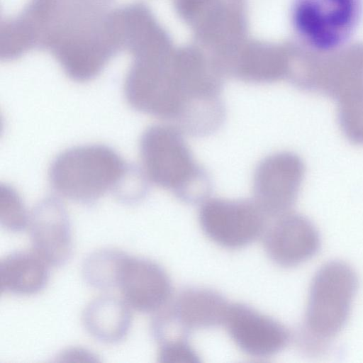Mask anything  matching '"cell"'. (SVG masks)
Wrapping results in <instances>:
<instances>
[{
    "label": "cell",
    "instance_id": "1",
    "mask_svg": "<svg viewBox=\"0 0 363 363\" xmlns=\"http://www.w3.org/2000/svg\"><path fill=\"white\" fill-rule=\"evenodd\" d=\"M184 135L173 124L148 127L139 144L143 170L150 182L181 201L201 203L209 198L212 181L195 160Z\"/></svg>",
    "mask_w": 363,
    "mask_h": 363
},
{
    "label": "cell",
    "instance_id": "2",
    "mask_svg": "<svg viewBox=\"0 0 363 363\" xmlns=\"http://www.w3.org/2000/svg\"><path fill=\"white\" fill-rule=\"evenodd\" d=\"M130 165L104 145L73 147L60 153L49 169L52 188L62 196L91 204L108 191L114 194Z\"/></svg>",
    "mask_w": 363,
    "mask_h": 363
},
{
    "label": "cell",
    "instance_id": "3",
    "mask_svg": "<svg viewBox=\"0 0 363 363\" xmlns=\"http://www.w3.org/2000/svg\"><path fill=\"white\" fill-rule=\"evenodd\" d=\"M162 51L152 48L132 55L124 94L135 111L175 124L187 101L186 84L176 62Z\"/></svg>",
    "mask_w": 363,
    "mask_h": 363
},
{
    "label": "cell",
    "instance_id": "4",
    "mask_svg": "<svg viewBox=\"0 0 363 363\" xmlns=\"http://www.w3.org/2000/svg\"><path fill=\"white\" fill-rule=\"evenodd\" d=\"M358 286L356 272L345 262L330 261L318 269L310 286L305 317L309 344H324L343 329Z\"/></svg>",
    "mask_w": 363,
    "mask_h": 363
},
{
    "label": "cell",
    "instance_id": "5",
    "mask_svg": "<svg viewBox=\"0 0 363 363\" xmlns=\"http://www.w3.org/2000/svg\"><path fill=\"white\" fill-rule=\"evenodd\" d=\"M363 0H294L292 23L312 51L330 53L345 46L358 28Z\"/></svg>",
    "mask_w": 363,
    "mask_h": 363
},
{
    "label": "cell",
    "instance_id": "6",
    "mask_svg": "<svg viewBox=\"0 0 363 363\" xmlns=\"http://www.w3.org/2000/svg\"><path fill=\"white\" fill-rule=\"evenodd\" d=\"M267 218L253 199L208 198L199 211L204 234L228 249L243 247L257 240L267 225Z\"/></svg>",
    "mask_w": 363,
    "mask_h": 363
},
{
    "label": "cell",
    "instance_id": "7",
    "mask_svg": "<svg viewBox=\"0 0 363 363\" xmlns=\"http://www.w3.org/2000/svg\"><path fill=\"white\" fill-rule=\"evenodd\" d=\"M305 175L302 159L290 151L262 158L252 177L253 200L267 217L276 218L295 204Z\"/></svg>",
    "mask_w": 363,
    "mask_h": 363
},
{
    "label": "cell",
    "instance_id": "8",
    "mask_svg": "<svg viewBox=\"0 0 363 363\" xmlns=\"http://www.w3.org/2000/svg\"><path fill=\"white\" fill-rule=\"evenodd\" d=\"M223 325L237 347L251 357L276 354L290 340L284 325L244 303H230Z\"/></svg>",
    "mask_w": 363,
    "mask_h": 363
},
{
    "label": "cell",
    "instance_id": "9",
    "mask_svg": "<svg viewBox=\"0 0 363 363\" xmlns=\"http://www.w3.org/2000/svg\"><path fill=\"white\" fill-rule=\"evenodd\" d=\"M263 244L269 259L283 267L298 266L316 255L320 236L314 224L306 217L286 213L267 225Z\"/></svg>",
    "mask_w": 363,
    "mask_h": 363
},
{
    "label": "cell",
    "instance_id": "10",
    "mask_svg": "<svg viewBox=\"0 0 363 363\" xmlns=\"http://www.w3.org/2000/svg\"><path fill=\"white\" fill-rule=\"evenodd\" d=\"M118 288L128 306L141 313H157L169 302L172 285L166 271L144 257H125Z\"/></svg>",
    "mask_w": 363,
    "mask_h": 363
},
{
    "label": "cell",
    "instance_id": "11",
    "mask_svg": "<svg viewBox=\"0 0 363 363\" xmlns=\"http://www.w3.org/2000/svg\"><path fill=\"white\" fill-rule=\"evenodd\" d=\"M29 230L34 252L48 265H65L72 255L70 220L62 202L47 197L38 202L29 216Z\"/></svg>",
    "mask_w": 363,
    "mask_h": 363
},
{
    "label": "cell",
    "instance_id": "12",
    "mask_svg": "<svg viewBox=\"0 0 363 363\" xmlns=\"http://www.w3.org/2000/svg\"><path fill=\"white\" fill-rule=\"evenodd\" d=\"M229 306L225 297L214 290L189 287L162 311L179 330L189 335L193 330L223 325Z\"/></svg>",
    "mask_w": 363,
    "mask_h": 363
},
{
    "label": "cell",
    "instance_id": "13",
    "mask_svg": "<svg viewBox=\"0 0 363 363\" xmlns=\"http://www.w3.org/2000/svg\"><path fill=\"white\" fill-rule=\"evenodd\" d=\"M82 320L87 333L95 340L113 345L121 342L128 335L132 314L123 300L102 296L86 306Z\"/></svg>",
    "mask_w": 363,
    "mask_h": 363
},
{
    "label": "cell",
    "instance_id": "14",
    "mask_svg": "<svg viewBox=\"0 0 363 363\" xmlns=\"http://www.w3.org/2000/svg\"><path fill=\"white\" fill-rule=\"evenodd\" d=\"M48 264L35 252L15 251L0 262L2 293L29 296L40 292L50 277Z\"/></svg>",
    "mask_w": 363,
    "mask_h": 363
},
{
    "label": "cell",
    "instance_id": "15",
    "mask_svg": "<svg viewBox=\"0 0 363 363\" xmlns=\"http://www.w3.org/2000/svg\"><path fill=\"white\" fill-rule=\"evenodd\" d=\"M127 255L123 251L111 248L91 252L85 258L82 267L84 281L99 290L118 287L121 269Z\"/></svg>",
    "mask_w": 363,
    "mask_h": 363
},
{
    "label": "cell",
    "instance_id": "16",
    "mask_svg": "<svg viewBox=\"0 0 363 363\" xmlns=\"http://www.w3.org/2000/svg\"><path fill=\"white\" fill-rule=\"evenodd\" d=\"M337 102V117L342 133L351 142L363 145V89Z\"/></svg>",
    "mask_w": 363,
    "mask_h": 363
},
{
    "label": "cell",
    "instance_id": "17",
    "mask_svg": "<svg viewBox=\"0 0 363 363\" xmlns=\"http://www.w3.org/2000/svg\"><path fill=\"white\" fill-rule=\"evenodd\" d=\"M0 222L3 228L13 233L24 230L29 223L21 198L8 185L1 186Z\"/></svg>",
    "mask_w": 363,
    "mask_h": 363
},
{
    "label": "cell",
    "instance_id": "18",
    "mask_svg": "<svg viewBox=\"0 0 363 363\" xmlns=\"http://www.w3.org/2000/svg\"><path fill=\"white\" fill-rule=\"evenodd\" d=\"M158 360L163 363H199L200 357L186 338L159 344Z\"/></svg>",
    "mask_w": 363,
    "mask_h": 363
},
{
    "label": "cell",
    "instance_id": "19",
    "mask_svg": "<svg viewBox=\"0 0 363 363\" xmlns=\"http://www.w3.org/2000/svg\"><path fill=\"white\" fill-rule=\"evenodd\" d=\"M33 1H38L40 3H43V4H52V3L57 1V0H33Z\"/></svg>",
    "mask_w": 363,
    "mask_h": 363
},
{
    "label": "cell",
    "instance_id": "20",
    "mask_svg": "<svg viewBox=\"0 0 363 363\" xmlns=\"http://www.w3.org/2000/svg\"><path fill=\"white\" fill-rule=\"evenodd\" d=\"M154 47H161V45H157V46H154ZM154 47H152V48H154ZM150 48H148V49H150ZM145 50H147V49H145ZM141 51H143V50H141ZM136 53H137V52H136ZM133 55H134V54H133Z\"/></svg>",
    "mask_w": 363,
    "mask_h": 363
}]
</instances>
